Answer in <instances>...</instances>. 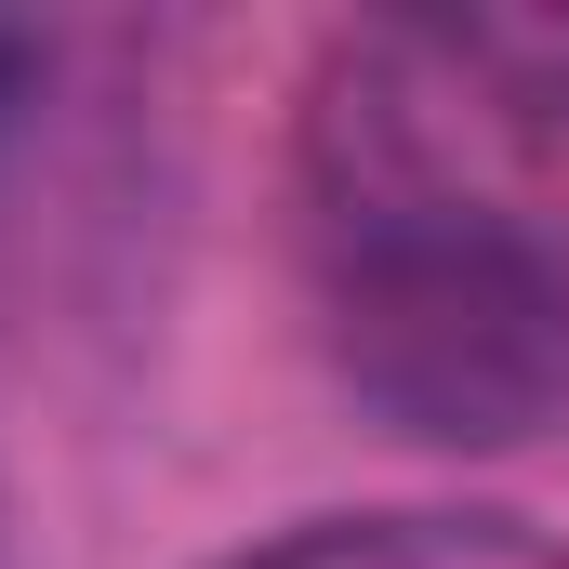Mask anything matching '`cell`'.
<instances>
[{
    "mask_svg": "<svg viewBox=\"0 0 569 569\" xmlns=\"http://www.w3.org/2000/svg\"><path fill=\"white\" fill-rule=\"evenodd\" d=\"M503 27H358L305 93V291L345 398L411 450L569 411V93Z\"/></svg>",
    "mask_w": 569,
    "mask_h": 569,
    "instance_id": "obj_1",
    "label": "cell"
},
{
    "mask_svg": "<svg viewBox=\"0 0 569 569\" xmlns=\"http://www.w3.org/2000/svg\"><path fill=\"white\" fill-rule=\"evenodd\" d=\"M199 569H569V543L517 503H331Z\"/></svg>",
    "mask_w": 569,
    "mask_h": 569,
    "instance_id": "obj_2",
    "label": "cell"
}]
</instances>
